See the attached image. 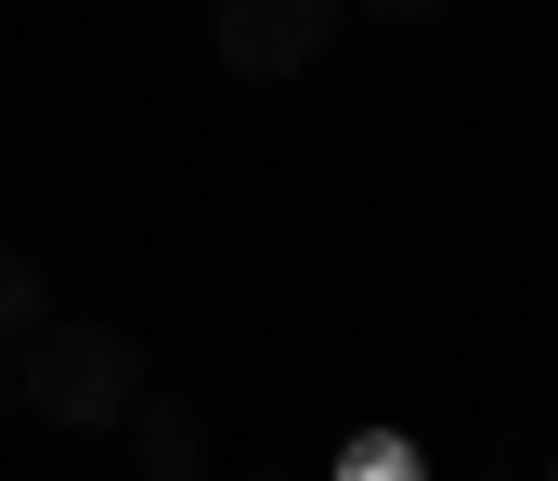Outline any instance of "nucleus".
<instances>
[{
  "label": "nucleus",
  "mask_w": 558,
  "mask_h": 481,
  "mask_svg": "<svg viewBox=\"0 0 558 481\" xmlns=\"http://www.w3.org/2000/svg\"><path fill=\"white\" fill-rule=\"evenodd\" d=\"M39 325H52V300H39V261H26V248H0V351H26Z\"/></svg>",
  "instance_id": "4"
},
{
  "label": "nucleus",
  "mask_w": 558,
  "mask_h": 481,
  "mask_svg": "<svg viewBox=\"0 0 558 481\" xmlns=\"http://www.w3.org/2000/svg\"><path fill=\"white\" fill-rule=\"evenodd\" d=\"M13 390H26V417L39 430H131V404H143V351L118 338V325H78V313H52L26 351H13Z\"/></svg>",
  "instance_id": "1"
},
{
  "label": "nucleus",
  "mask_w": 558,
  "mask_h": 481,
  "mask_svg": "<svg viewBox=\"0 0 558 481\" xmlns=\"http://www.w3.org/2000/svg\"><path fill=\"white\" fill-rule=\"evenodd\" d=\"M131 456H143V481H208V417L182 390H143L131 404Z\"/></svg>",
  "instance_id": "3"
},
{
  "label": "nucleus",
  "mask_w": 558,
  "mask_h": 481,
  "mask_svg": "<svg viewBox=\"0 0 558 481\" xmlns=\"http://www.w3.org/2000/svg\"><path fill=\"white\" fill-rule=\"evenodd\" d=\"M338 39H351V0H208V52L234 79H260V92L312 79Z\"/></svg>",
  "instance_id": "2"
},
{
  "label": "nucleus",
  "mask_w": 558,
  "mask_h": 481,
  "mask_svg": "<svg viewBox=\"0 0 558 481\" xmlns=\"http://www.w3.org/2000/svg\"><path fill=\"white\" fill-rule=\"evenodd\" d=\"M533 481H558V456H546V469H533Z\"/></svg>",
  "instance_id": "9"
},
{
  "label": "nucleus",
  "mask_w": 558,
  "mask_h": 481,
  "mask_svg": "<svg viewBox=\"0 0 558 481\" xmlns=\"http://www.w3.org/2000/svg\"><path fill=\"white\" fill-rule=\"evenodd\" d=\"M0 417H26V390H13V351H0Z\"/></svg>",
  "instance_id": "7"
},
{
  "label": "nucleus",
  "mask_w": 558,
  "mask_h": 481,
  "mask_svg": "<svg viewBox=\"0 0 558 481\" xmlns=\"http://www.w3.org/2000/svg\"><path fill=\"white\" fill-rule=\"evenodd\" d=\"M481 481H533V469H481Z\"/></svg>",
  "instance_id": "8"
},
{
  "label": "nucleus",
  "mask_w": 558,
  "mask_h": 481,
  "mask_svg": "<svg viewBox=\"0 0 558 481\" xmlns=\"http://www.w3.org/2000/svg\"><path fill=\"white\" fill-rule=\"evenodd\" d=\"M351 13H364V26H441L454 0H351Z\"/></svg>",
  "instance_id": "6"
},
{
  "label": "nucleus",
  "mask_w": 558,
  "mask_h": 481,
  "mask_svg": "<svg viewBox=\"0 0 558 481\" xmlns=\"http://www.w3.org/2000/svg\"><path fill=\"white\" fill-rule=\"evenodd\" d=\"M338 481H416V456L377 430V443H351V456H338Z\"/></svg>",
  "instance_id": "5"
}]
</instances>
